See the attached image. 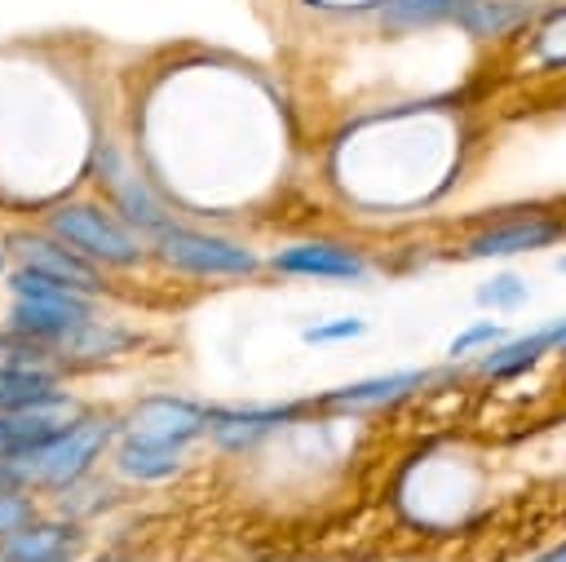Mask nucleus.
<instances>
[{"mask_svg": "<svg viewBox=\"0 0 566 562\" xmlns=\"http://www.w3.org/2000/svg\"><path fill=\"white\" fill-rule=\"evenodd\" d=\"M102 177H106V186H111V199H115V212L133 226V230H142L146 239L159 230V226H168L172 217L164 212V204L155 199V190L142 181V177H133V173H124L119 164H115V155H106V168H102Z\"/></svg>", "mask_w": 566, "mask_h": 562, "instance_id": "obj_13", "label": "nucleus"}, {"mask_svg": "<svg viewBox=\"0 0 566 562\" xmlns=\"http://www.w3.org/2000/svg\"><path fill=\"white\" fill-rule=\"evenodd\" d=\"M31 518H35V504H31L27 487H0V540L22 531Z\"/></svg>", "mask_w": 566, "mask_h": 562, "instance_id": "obj_19", "label": "nucleus"}, {"mask_svg": "<svg viewBox=\"0 0 566 562\" xmlns=\"http://www.w3.org/2000/svg\"><path fill=\"white\" fill-rule=\"evenodd\" d=\"M80 544V531L62 518H31L22 531H13L9 540H0V558L4 562H66Z\"/></svg>", "mask_w": 566, "mask_h": 562, "instance_id": "obj_12", "label": "nucleus"}, {"mask_svg": "<svg viewBox=\"0 0 566 562\" xmlns=\"http://www.w3.org/2000/svg\"><path fill=\"white\" fill-rule=\"evenodd\" d=\"M429 381V372H385V376H367V381H354V385H336L318 398V407H332V412H385V407H398L407 403L411 394H420Z\"/></svg>", "mask_w": 566, "mask_h": 562, "instance_id": "obj_11", "label": "nucleus"}, {"mask_svg": "<svg viewBox=\"0 0 566 562\" xmlns=\"http://www.w3.org/2000/svg\"><path fill=\"white\" fill-rule=\"evenodd\" d=\"M305 403H248V407H208V438L226 451H243L261 438H270L274 429H283Z\"/></svg>", "mask_w": 566, "mask_h": 562, "instance_id": "obj_9", "label": "nucleus"}, {"mask_svg": "<svg viewBox=\"0 0 566 562\" xmlns=\"http://www.w3.org/2000/svg\"><path fill=\"white\" fill-rule=\"evenodd\" d=\"M539 332H544V341H548V354H566V314L553 319V323L539 327Z\"/></svg>", "mask_w": 566, "mask_h": 562, "instance_id": "obj_24", "label": "nucleus"}, {"mask_svg": "<svg viewBox=\"0 0 566 562\" xmlns=\"http://www.w3.org/2000/svg\"><path fill=\"white\" fill-rule=\"evenodd\" d=\"M124 345H133V332H124L106 319H93L71 341H62L53 354H57V363H97V358H115Z\"/></svg>", "mask_w": 566, "mask_h": 562, "instance_id": "obj_17", "label": "nucleus"}, {"mask_svg": "<svg viewBox=\"0 0 566 562\" xmlns=\"http://www.w3.org/2000/svg\"><path fill=\"white\" fill-rule=\"evenodd\" d=\"M44 230L66 239L75 252H84L97 270H133L146 261L150 243L142 230H133L115 208L93 204V199H66L44 212Z\"/></svg>", "mask_w": 566, "mask_h": 562, "instance_id": "obj_3", "label": "nucleus"}, {"mask_svg": "<svg viewBox=\"0 0 566 562\" xmlns=\"http://www.w3.org/2000/svg\"><path fill=\"white\" fill-rule=\"evenodd\" d=\"M544 354H548V341H544L539 327H535V332H522V336H504V341H495L491 350H482L478 376L509 381V376H522L526 367H535Z\"/></svg>", "mask_w": 566, "mask_h": 562, "instance_id": "obj_16", "label": "nucleus"}, {"mask_svg": "<svg viewBox=\"0 0 566 562\" xmlns=\"http://www.w3.org/2000/svg\"><path fill=\"white\" fill-rule=\"evenodd\" d=\"M566 235V221L553 217V212H539V208H526V212H513V217H500L491 226H482L478 235L464 239V257H517V252H535V248H548L553 239Z\"/></svg>", "mask_w": 566, "mask_h": 562, "instance_id": "obj_7", "label": "nucleus"}, {"mask_svg": "<svg viewBox=\"0 0 566 562\" xmlns=\"http://www.w3.org/2000/svg\"><path fill=\"white\" fill-rule=\"evenodd\" d=\"M111 456H115V469L133 482H164V478L181 473V460H186V451H177V447H159L146 438H128V434L115 438Z\"/></svg>", "mask_w": 566, "mask_h": 562, "instance_id": "obj_14", "label": "nucleus"}, {"mask_svg": "<svg viewBox=\"0 0 566 562\" xmlns=\"http://www.w3.org/2000/svg\"><path fill=\"white\" fill-rule=\"evenodd\" d=\"M539 53H544L548 62H566V9L553 13V22L539 31Z\"/></svg>", "mask_w": 566, "mask_h": 562, "instance_id": "obj_23", "label": "nucleus"}, {"mask_svg": "<svg viewBox=\"0 0 566 562\" xmlns=\"http://www.w3.org/2000/svg\"><path fill=\"white\" fill-rule=\"evenodd\" d=\"M88 562H124V558H88Z\"/></svg>", "mask_w": 566, "mask_h": 562, "instance_id": "obj_26", "label": "nucleus"}, {"mask_svg": "<svg viewBox=\"0 0 566 562\" xmlns=\"http://www.w3.org/2000/svg\"><path fill=\"white\" fill-rule=\"evenodd\" d=\"M9 257H13V252H9V239H0V274L9 270Z\"/></svg>", "mask_w": 566, "mask_h": 562, "instance_id": "obj_25", "label": "nucleus"}, {"mask_svg": "<svg viewBox=\"0 0 566 562\" xmlns=\"http://www.w3.org/2000/svg\"><path fill=\"white\" fill-rule=\"evenodd\" d=\"M75 416H80V407H75L66 394H57V398H49V403H31V407L0 412V456L13 460V456H22V451L49 443V438H53L62 425H71Z\"/></svg>", "mask_w": 566, "mask_h": 562, "instance_id": "obj_10", "label": "nucleus"}, {"mask_svg": "<svg viewBox=\"0 0 566 562\" xmlns=\"http://www.w3.org/2000/svg\"><path fill=\"white\" fill-rule=\"evenodd\" d=\"M478 301L491 305V310H513V305L526 301V283H522L517 274H495L491 283L478 288Z\"/></svg>", "mask_w": 566, "mask_h": 562, "instance_id": "obj_20", "label": "nucleus"}, {"mask_svg": "<svg viewBox=\"0 0 566 562\" xmlns=\"http://www.w3.org/2000/svg\"><path fill=\"white\" fill-rule=\"evenodd\" d=\"M119 434L186 451L199 434H208V407L181 394H146L128 407V416L119 420Z\"/></svg>", "mask_w": 566, "mask_h": 562, "instance_id": "obj_5", "label": "nucleus"}, {"mask_svg": "<svg viewBox=\"0 0 566 562\" xmlns=\"http://www.w3.org/2000/svg\"><path fill=\"white\" fill-rule=\"evenodd\" d=\"M270 270L287 274V279H332V283H349L367 274V257L349 243L336 239H301L287 243L270 257Z\"/></svg>", "mask_w": 566, "mask_h": 562, "instance_id": "obj_8", "label": "nucleus"}, {"mask_svg": "<svg viewBox=\"0 0 566 562\" xmlns=\"http://www.w3.org/2000/svg\"><path fill=\"white\" fill-rule=\"evenodd\" d=\"M4 288H9V332L35 341V345H49L57 350L62 341H71L80 327H88L97 314V301L80 288H66L40 270H27V266H13L4 274Z\"/></svg>", "mask_w": 566, "mask_h": 562, "instance_id": "obj_1", "label": "nucleus"}, {"mask_svg": "<svg viewBox=\"0 0 566 562\" xmlns=\"http://www.w3.org/2000/svg\"><path fill=\"white\" fill-rule=\"evenodd\" d=\"M562 270H566V257H562Z\"/></svg>", "mask_w": 566, "mask_h": 562, "instance_id": "obj_27", "label": "nucleus"}, {"mask_svg": "<svg viewBox=\"0 0 566 562\" xmlns=\"http://www.w3.org/2000/svg\"><path fill=\"white\" fill-rule=\"evenodd\" d=\"M150 252L168 270L190 274V279H252L261 266H270L256 248H248L230 235H217V230L181 226V221L159 226L150 235Z\"/></svg>", "mask_w": 566, "mask_h": 562, "instance_id": "obj_4", "label": "nucleus"}, {"mask_svg": "<svg viewBox=\"0 0 566 562\" xmlns=\"http://www.w3.org/2000/svg\"><path fill=\"white\" fill-rule=\"evenodd\" d=\"M495 341H504V327L500 323H491V319H482V323H473V327H464L455 341H451V358H460V354H473V350H491Z\"/></svg>", "mask_w": 566, "mask_h": 562, "instance_id": "obj_22", "label": "nucleus"}, {"mask_svg": "<svg viewBox=\"0 0 566 562\" xmlns=\"http://www.w3.org/2000/svg\"><path fill=\"white\" fill-rule=\"evenodd\" d=\"M57 394H66V389L57 385L53 363H0V412L49 403Z\"/></svg>", "mask_w": 566, "mask_h": 562, "instance_id": "obj_15", "label": "nucleus"}, {"mask_svg": "<svg viewBox=\"0 0 566 562\" xmlns=\"http://www.w3.org/2000/svg\"><path fill=\"white\" fill-rule=\"evenodd\" d=\"M363 332H367L363 319H327V323L305 327L301 341H305V345H332V341H354V336H363Z\"/></svg>", "mask_w": 566, "mask_h": 562, "instance_id": "obj_21", "label": "nucleus"}, {"mask_svg": "<svg viewBox=\"0 0 566 562\" xmlns=\"http://www.w3.org/2000/svg\"><path fill=\"white\" fill-rule=\"evenodd\" d=\"M119 438V420L115 416H88L80 412L71 425H62L49 443L22 451L9 460L18 487H53V491H71L75 482L88 478V469L102 460V451Z\"/></svg>", "mask_w": 566, "mask_h": 562, "instance_id": "obj_2", "label": "nucleus"}, {"mask_svg": "<svg viewBox=\"0 0 566 562\" xmlns=\"http://www.w3.org/2000/svg\"><path fill=\"white\" fill-rule=\"evenodd\" d=\"M464 4H473V0H389L380 9V18L389 27H420V22H433L447 13H464Z\"/></svg>", "mask_w": 566, "mask_h": 562, "instance_id": "obj_18", "label": "nucleus"}, {"mask_svg": "<svg viewBox=\"0 0 566 562\" xmlns=\"http://www.w3.org/2000/svg\"><path fill=\"white\" fill-rule=\"evenodd\" d=\"M9 252H13L18 266L40 270V274H49V279H57L66 288H80L88 296L102 292V270L84 252H75L66 239H57L53 230H13L9 235Z\"/></svg>", "mask_w": 566, "mask_h": 562, "instance_id": "obj_6", "label": "nucleus"}]
</instances>
